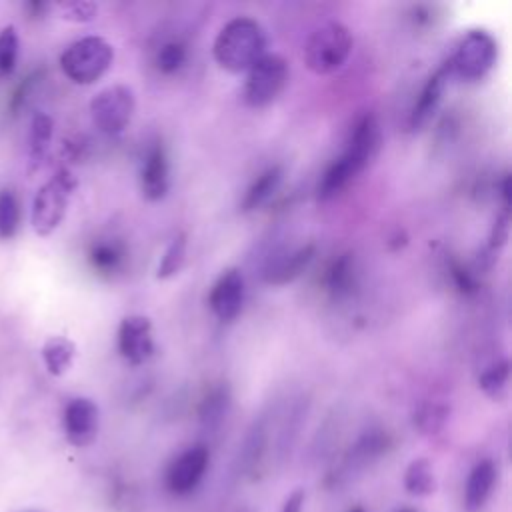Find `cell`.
I'll list each match as a JSON object with an SVG mask.
<instances>
[{
	"mask_svg": "<svg viewBox=\"0 0 512 512\" xmlns=\"http://www.w3.org/2000/svg\"><path fill=\"white\" fill-rule=\"evenodd\" d=\"M380 142L382 134L376 116L370 112L362 114L348 134L344 152L322 174L316 186V198L326 202L338 196L376 158Z\"/></svg>",
	"mask_w": 512,
	"mask_h": 512,
	"instance_id": "1",
	"label": "cell"
},
{
	"mask_svg": "<svg viewBox=\"0 0 512 512\" xmlns=\"http://www.w3.org/2000/svg\"><path fill=\"white\" fill-rule=\"evenodd\" d=\"M212 54L226 72H248L266 54V32L250 16L232 18L216 34Z\"/></svg>",
	"mask_w": 512,
	"mask_h": 512,
	"instance_id": "2",
	"label": "cell"
},
{
	"mask_svg": "<svg viewBox=\"0 0 512 512\" xmlns=\"http://www.w3.org/2000/svg\"><path fill=\"white\" fill-rule=\"evenodd\" d=\"M354 36L342 22L320 24L304 44V64L316 76L340 70L350 58Z\"/></svg>",
	"mask_w": 512,
	"mask_h": 512,
	"instance_id": "3",
	"label": "cell"
},
{
	"mask_svg": "<svg viewBox=\"0 0 512 512\" xmlns=\"http://www.w3.org/2000/svg\"><path fill=\"white\" fill-rule=\"evenodd\" d=\"M498 60V42L496 38L482 28H472L464 32L446 60L450 76H456L464 82H478L486 78Z\"/></svg>",
	"mask_w": 512,
	"mask_h": 512,
	"instance_id": "4",
	"label": "cell"
},
{
	"mask_svg": "<svg viewBox=\"0 0 512 512\" xmlns=\"http://www.w3.org/2000/svg\"><path fill=\"white\" fill-rule=\"evenodd\" d=\"M114 60V48L102 36H84L72 42L60 56V68L68 80L80 86L98 82Z\"/></svg>",
	"mask_w": 512,
	"mask_h": 512,
	"instance_id": "5",
	"label": "cell"
},
{
	"mask_svg": "<svg viewBox=\"0 0 512 512\" xmlns=\"http://www.w3.org/2000/svg\"><path fill=\"white\" fill-rule=\"evenodd\" d=\"M78 186L76 176L62 168L48 182H44L32 202V228L38 236H50L64 220L70 196Z\"/></svg>",
	"mask_w": 512,
	"mask_h": 512,
	"instance_id": "6",
	"label": "cell"
},
{
	"mask_svg": "<svg viewBox=\"0 0 512 512\" xmlns=\"http://www.w3.org/2000/svg\"><path fill=\"white\" fill-rule=\"evenodd\" d=\"M290 76L288 62L274 52H266L248 72L242 88L244 102L250 108L272 104L286 88Z\"/></svg>",
	"mask_w": 512,
	"mask_h": 512,
	"instance_id": "7",
	"label": "cell"
},
{
	"mask_svg": "<svg viewBox=\"0 0 512 512\" xmlns=\"http://www.w3.org/2000/svg\"><path fill=\"white\" fill-rule=\"evenodd\" d=\"M136 98L130 86L112 84L90 100V116L94 126L108 136L124 132L134 116Z\"/></svg>",
	"mask_w": 512,
	"mask_h": 512,
	"instance_id": "8",
	"label": "cell"
},
{
	"mask_svg": "<svg viewBox=\"0 0 512 512\" xmlns=\"http://www.w3.org/2000/svg\"><path fill=\"white\" fill-rule=\"evenodd\" d=\"M210 464V452L204 444L190 446L182 454H178L166 470V488L176 494L184 496L190 494L200 480L204 478Z\"/></svg>",
	"mask_w": 512,
	"mask_h": 512,
	"instance_id": "9",
	"label": "cell"
},
{
	"mask_svg": "<svg viewBox=\"0 0 512 512\" xmlns=\"http://www.w3.org/2000/svg\"><path fill=\"white\" fill-rule=\"evenodd\" d=\"M118 352L120 356L132 364L140 366L154 354V336L152 322L142 314L124 316L118 326Z\"/></svg>",
	"mask_w": 512,
	"mask_h": 512,
	"instance_id": "10",
	"label": "cell"
},
{
	"mask_svg": "<svg viewBox=\"0 0 512 512\" xmlns=\"http://www.w3.org/2000/svg\"><path fill=\"white\" fill-rule=\"evenodd\" d=\"M244 292L246 288H244L242 272L238 268H226L216 278L208 294V306L212 314L224 324L234 322L242 312Z\"/></svg>",
	"mask_w": 512,
	"mask_h": 512,
	"instance_id": "11",
	"label": "cell"
},
{
	"mask_svg": "<svg viewBox=\"0 0 512 512\" xmlns=\"http://www.w3.org/2000/svg\"><path fill=\"white\" fill-rule=\"evenodd\" d=\"M64 432L72 446H88L98 434V406L90 398H72L64 408Z\"/></svg>",
	"mask_w": 512,
	"mask_h": 512,
	"instance_id": "12",
	"label": "cell"
},
{
	"mask_svg": "<svg viewBox=\"0 0 512 512\" xmlns=\"http://www.w3.org/2000/svg\"><path fill=\"white\" fill-rule=\"evenodd\" d=\"M388 444L390 440L386 432H380V430L366 432L362 438H358V442L342 458L338 470L332 472L334 486L340 484L342 480H350L354 474H360L366 466H370L376 458H380L386 452Z\"/></svg>",
	"mask_w": 512,
	"mask_h": 512,
	"instance_id": "13",
	"label": "cell"
},
{
	"mask_svg": "<svg viewBox=\"0 0 512 512\" xmlns=\"http://www.w3.org/2000/svg\"><path fill=\"white\" fill-rule=\"evenodd\" d=\"M170 188V166L168 154L160 140L152 142L142 158L140 166V190L150 202H158L166 196Z\"/></svg>",
	"mask_w": 512,
	"mask_h": 512,
	"instance_id": "14",
	"label": "cell"
},
{
	"mask_svg": "<svg viewBox=\"0 0 512 512\" xmlns=\"http://www.w3.org/2000/svg\"><path fill=\"white\" fill-rule=\"evenodd\" d=\"M448 78H450V68H448L446 62L426 78V82H424V86H422V90H420V94H418V98H416V102L410 110L408 126H410L412 132L422 130L432 120V116L436 114V110L442 102V94H444V88L448 84Z\"/></svg>",
	"mask_w": 512,
	"mask_h": 512,
	"instance_id": "15",
	"label": "cell"
},
{
	"mask_svg": "<svg viewBox=\"0 0 512 512\" xmlns=\"http://www.w3.org/2000/svg\"><path fill=\"white\" fill-rule=\"evenodd\" d=\"M312 258H314V244H304L294 250L274 254L264 266V282L272 286H284L296 280L308 268Z\"/></svg>",
	"mask_w": 512,
	"mask_h": 512,
	"instance_id": "16",
	"label": "cell"
},
{
	"mask_svg": "<svg viewBox=\"0 0 512 512\" xmlns=\"http://www.w3.org/2000/svg\"><path fill=\"white\" fill-rule=\"evenodd\" d=\"M496 478H498V468H496L494 460L484 458L472 466V470L466 478V486H464L466 512H480L486 506V502L490 500V496L494 492Z\"/></svg>",
	"mask_w": 512,
	"mask_h": 512,
	"instance_id": "17",
	"label": "cell"
},
{
	"mask_svg": "<svg viewBox=\"0 0 512 512\" xmlns=\"http://www.w3.org/2000/svg\"><path fill=\"white\" fill-rule=\"evenodd\" d=\"M282 178H284V170L278 164L268 166L264 172H260L256 176V180L248 186V190L244 192V198L240 202V210L242 212H254L262 204H266L274 196V192L280 188Z\"/></svg>",
	"mask_w": 512,
	"mask_h": 512,
	"instance_id": "18",
	"label": "cell"
},
{
	"mask_svg": "<svg viewBox=\"0 0 512 512\" xmlns=\"http://www.w3.org/2000/svg\"><path fill=\"white\" fill-rule=\"evenodd\" d=\"M326 290L332 298H346L356 288V264L354 254L344 252L326 270Z\"/></svg>",
	"mask_w": 512,
	"mask_h": 512,
	"instance_id": "19",
	"label": "cell"
},
{
	"mask_svg": "<svg viewBox=\"0 0 512 512\" xmlns=\"http://www.w3.org/2000/svg\"><path fill=\"white\" fill-rule=\"evenodd\" d=\"M52 134H54V120L46 112H36L30 124V152H28L30 172L42 166L52 142Z\"/></svg>",
	"mask_w": 512,
	"mask_h": 512,
	"instance_id": "20",
	"label": "cell"
},
{
	"mask_svg": "<svg viewBox=\"0 0 512 512\" xmlns=\"http://www.w3.org/2000/svg\"><path fill=\"white\" fill-rule=\"evenodd\" d=\"M76 356V344L66 336H50L42 344V360L52 376H62L70 370Z\"/></svg>",
	"mask_w": 512,
	"mask_h": 512,
	"instance_id": "21",
	"label": "cell"
},
{
	"mask_svg": "<svg viewBox=\"0 0 512 512\" xmlns=\"http://www.w3.org/2000/svg\"><path fill=\"white\" fill-rule=\"evenodd\" d=\"M88 260L96 272L110 276L122 268L126 260V248L118 240H100L92 244Z\"/></svg>",
	"mask_w": 512,
	"mask_h": 512,
	"instance_id": "22",
	"label": "cell"
},
{
	"mask_svg": "<svg viewBox=\"0 0 512 512\" xmlns=\"http://www.w3.org/2000/svg\"><path fill=\"white\" fill-rule=\"evenodd\" d=\"M404 488L412 496H428L436 488V476L432 464L426 458H416L404 472Z\"/></svg>",
	"mask_w": 512,
	"mask_h": 512,
	"instance_id": "23",
	"label": "cell"
},
{
	"mask_svg": "<svg viewBox=\"0 0 512 512\" xmlns=\"http://www.w3.org/2000/svg\"><path fill=\"white\" fill-rule=\"evenodd\" d=\"M508 378H510L508 358H496L490 364H486L478 374V386L490 398H502L508 388Z\"/></svg>",
	"mask_w": 512,
	"mask_h": 512,
	"instance_id": "24",
	"label": "cell"
},
{
	"mask_svg": "<svg viewBox=\"0 0 512 512\" xmlns=\"http://www.w3.org/2000/svg\"><path fill=\"white\" fill-rule=\"evenodd\" d=\"M186 232H178L166 246L164 254L160 256V262H158V268H156V278L160 280H166V278H172L176 276L184 262H186Z\"/></svg>",
	"mask_w": 512,
	"mask_h": 512,
	"instance_id": "25",
	"label": "cell"
},
{
	"mask_svg": "<svg viewBox=\"0 0 512 512\" xmlns=\"http://www.w3.org/2000/svg\"><path fill=\"white\" fill-rule=\"evenodd\" d=\"M228 402L230 396L224 386H218L212 392H208V396L200 404V422L206 428H218L228 412Z\"/></svg>",
	"mask_w": 512,
	"mask_h": 512,
	"instance_id": "26",
	"label": "cell"
},
{
	"mask_svg": "<svg viewBox=\"0 0 512 512\" xmlns=\"http://www.w3.org/2000/svg\"><path fill=\"white\" fill-rule=\"evenodd\" d=\"M20 226V204L12 190L0 192V240L16 236Z\"/></svg>",
	"mask_w": 512,
	"mask_h": 512,
	"instance_id": "27",
	"label": "cell"
},
{
	"mask_svg": "<svg viewBox=\"0 0 512 512\" xmlns=\"http://www.w3.org/2000/svg\"><path fill=\"white\" fill-rule=\"evenodd\" d=\"M18 48L20 40L16 28L12 24L4 26L0 30V78L12 76L18 62Z\"/></svg>",
	"mask_w": 512,
	"mask_h": 512,
	"instance_id": "28",
	"label": "cell"
},
{
	"mask_svg": "<svg viewBox=\"0 0 512 512\" xmlns=\"http://www.w3.org/2000/svg\"><path fill=\"white\" fill-rule=\"evenodd\" d=\"M186 58H188V52H186L184 42L168 40L158 48L154 62L162 74H174L184 66Z\"/></svg>",
	"mask_w": 512,
	"mask_h": 512,
	"instance_id": "29",
	"label": "cell"
},
{
	"mask_svg": "<svg viewBox=\"0 0 512 512\" xmlns=\"http://www.w3.org/2000/svg\"><path fill=\"white\" fill-rule=\"evenodd\" d=\"M448 418V408L440 404H424L414 412V426L422 434H436L444 428Z\"/></svg>",
	"mask_w": 512,
	"mask_h": 512,
	"instance_id": "30",
	"label": "cell"
},
{
	"mask_svg": "<svg viewBox=\"0 0 512 512\" xmlns=\"http://www.w3.org/2000/svg\"><path fill=\"white\" fill-rule=\"evenodd\" d=\"M56 10L60 14V18L68 20V22H76V24H84L96 18L98 14V6L94 2L88 0H66V2H58Z\"/></svg>",
	"mask_w": 512,
	"mask_h": 512,
	"instance_id": "31",
	"label": "cell"
},
{
	"mask_svg": "<svg viewBox=\"0 0 512 512\" xmlns=\"http://www.w3.org/2000/svg\"><path fill=\"white\" fill-rule=\"evenodd\" d=\"M452 278H454L456 288H458L462 294H472V292H476V280H474V276H472L462 264H452Z\"/></svg>",
	"mask_w": 512,
	"mask_h": 512,
	"instance_id": "32",
	"label": "cell"
},
{
	"mask_svg": "<svg viewBox=\"0 0 512 512\" xmlns=\"http://www.w3.org/2000/svg\"><path fill=\"white\" fill-rule=\"evenodd\" d=\"M508 240V212H504L492 228V236H490V248H500L504 242Z\"/></svg>",
	"mask_w": 512,
	"mask_h": 512,
	"instance_id": "33",
	"label": "cell"
},
{
	"mask_svg": "<svg viewBox=\"0 0 512 512\" xmlns=\"http://www.w3.org/2000/svg\"><path fill=\"white\" fill-rule=\"evenodd\" d=\"M304 498H306V494H304L302 488L292 490V492L286 496V500H284L280 512H302V510H304Z\"/></svg>",
	"mask_w": 512,
	"mask_h": 512,
	"instance_id": "34",
	"label": "cell"
},
{
	"mask_svg": "<svg viewBox=\"0 0 512 512\" xmlns=\"http://www.w3.org/2000/svg\"><path fill=\"white\" fill-rule=\"evenodd\" d=\"M348 512H364V508H362V506H354V508L348 510Z\"/></svg>",
	"mask_w": 512,
	"mask_h": 512,
	"instance_id": "35",
	"label": "cell"
},
{
	"mask_svg": "<svg viewBox=\"0 0 512 512\" xmlns=\"http://www.w3.org/2000/svg\"><path fill=\"white\" fill-rule=\"evenodd\" d=\"M398 512H416L414 508H402V510H398Z\"/></svg>",
	"mask_w": 512,
	"mask_h": 512,
	"instance_id": "36",
	"label": "cell"
}]
</instances>
